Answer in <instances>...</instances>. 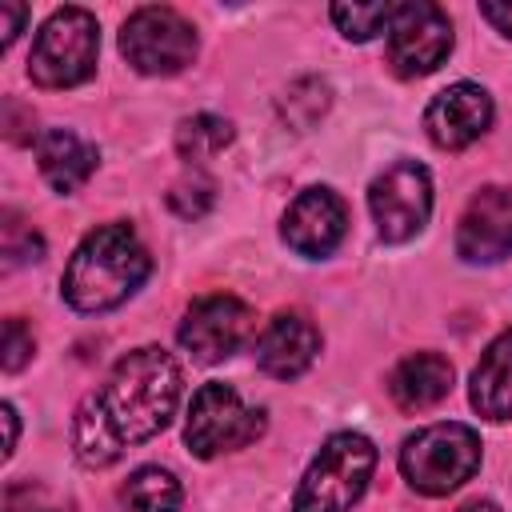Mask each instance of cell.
<instances>
[{
  "instance_id": "obj_13",
  "label": "cell",
  "mask_w": 512,
  "mask_h": 512,
  "mask_svg": "<svg viewBox=\"0 0 512 512\" xmlns=\"http://www.w3.org/2000/svg\"><path fill=\"white\" fill-rule=\"evenodd\" d=\"M348 228L344 200L332 188H308L284 212V240L300 256H328Z\"/></svg>"
},
{
  "instance_id": "obj_29",
  "label": "cell",
  "mask_w": 512,
  "mask_h": 512,
  "mask_svg": "<svg viewBox=\"0 0 512 512\" xmlns=\"http://www.w3.org/2000/svg\"><path fill=\"white\" fill-rule=\"evenodd\" d=\"M460 512H500V508H496L492 500H472V504H464Z\"/></svg>"
},
{
  "instance_id": "obj_8",
  "label": "cell",
  "mask_w": 512,
  "mask_h": 512,
  "mask_svg": "<svg viewBox=\"0 0 512 512\" xmlns=\"http://www.w3.org/2000/svg\"><path fill=\"white\" fill-rule=\"evenodd\" d=\"M452 52V24L448 12L428 0L392 4L388 20V60L400 76H428Z\"/></svg>"
},
{
  "instance_id": "obj_12",
  "label": "cell",
  "mask_w": 512,
  "mask_h": 512,
  "mask_svg": "<svg viewBox=\"0 0 512 512\" xmlns=\"http://www.w3.org/2000/svg\"><path fill=\"white\" fill-rule=\"evenodd\" d=\"M488 124H492V96L480 84H468V80L432 96V104L424 112L428 136L448 152L468 148L472 140H480L488 132Z\"/></svg>"
},
{
  "instance_id": "obj_20",
  "label": "cell",
  "mask_w": 512,
  "mask_h": 512,
  "mask_svg": "<svg viewBox=\"0 0 512 512\" xmlns=\"http://www.w3.org/2000/svg\"><path fill=\"white\" fill-rule=\"evenodd\" d=\"M328 100H332L328 84H324L320 76H304V80L288 84V92L280 96V120H284L288 128L304 132V128H312V124L328 112Z\"/></svg>"
},
{
  "instance_id": "obj_23",
  "label": "cell",
  "mask_w": 512,
  "mask_h": 512,
  "mask_svg": "<svg viewBox=\"0 0 512 512\" xmlns=\"http://www.w3.org/2000/svg\"><path fill=\"white\" fill-rule=\"evenodd\" d=\"M4 256H8V264H28V260L44 256V240L24 220H16L12 212L4 216Z\"/></svg>"
},
{
  "instance_id": "obj_18",
  "label": "cell",
  "mask_w": 512,
  "mask_h": 512,
  "mask_svg": "<svg viewBox=\"0 0 512 512\" xmlns=\"http://www.w3.org/2000/svg\"><path fill=\"white\" fill-rule=\"evenodd\" d=\"M120 500H124V512H176L180 500H184V492H180V484H176L172 472H164V468H140L120 488Z\"/></svg>"
},
{
  "instance_id": "obj_27",
  "label": "cell",
  "mask_w": 512,
  "mask_h": 512,
  "mask_svg": "<svg viewBox=\"0 0 512 512\" xmlns=\"http://www.w3.org/2000/svg\"><path fill=\"white\" fill-rule=\"evenodd\" d=\"M480 16H484L496 32H504V36L512 40V4H480Z\"/></svg>"
},
{
  "instance_id": "obj_21",
  "label": "cell",
  "mask_w": 512,
  "mask_h": 512,
  "mask_svg": "<svg viewBox=\"0 0 512 512\" xmlns=\"http://www.w3.org/2000/svg\"><path fill=\"white\" fill-rule=\"evenodd\" d=\"M332 20L348 40H372L392 20V4H332Z\"/></svg>"
},
{
  "instance_id": "obj_26",
  "label": "cell",
  "mask_w": 512,
  "mask_h": 512,
  "mask_svg": "<svg viewBox=\"0 0 512 512\" xmlns=\"http://www.w3.org/2000/svg\"><path fill=\"white\" fill-rule=\"evenodd\" d=\"M24 20H28V8H24V4H16V0H4V4H0V44H4V48L20 36Z\"/></svg>"
},
{
  "instance_id": "obj_2",
  "label": "cell",
  "mask_w": 512,
  "mask_h": 512,
  "mask_svg": "<svg viewBox=\"0 0 512 512\" xmlns=\"http://www.w3.org/2000/svg\"><path fill=\"white\" fill-rule=\"evenodd\" d=\"M148 248L128 224H104L80 240L64 268V300L80 312H104L124 304L148 276Z\"/></svg>"
},
{
  "instance_id": "obj_1",
  "label": "cell",
  "mask_w": 512,
  "mask_h": 512,
  "mask_svg": "<svg viewBox=\"0 0 512 512\" xmlns=\"http://www.w3.org/2000/svg\"><path fill=\"white\" fill-rule=\"evenodd\" d=\"M180 404V364L164 348L128 352L100 392H92L72 424L76 456L92 468L120 460L128 444L152 440L168 428Z\"/></svg>"
},
{
  "instance_id": "obj_17",
  "label": "cell",
  "mask_w": 512,
  "mask_h": 512,
  "mask_svg": "<svg viewBox=\"0 0 512 512\" xmlns=\"http://www.w3.org/2000/svg\"><path fill=\"white\" fill-rule=\"evenodd\" d=\"M472 408L488 420L512 416V328L484 348L472 372Z\"/></svg>"
},
{
  "instance_id": "obj_10",
  "label": "cell",
  "mask_w": 512,
  "mask_h": 512,
  "mask_svg": "<svg viewBox=\"0 0 512 512\" xmlns=\"http://www.w3.org/2000/svg\"><path fill=\"white\" fill-rule=\"evenodd\" d=\"M256 320H252V308L236 296H204L188 308L184 324H180V344L204 360V364H216L224 356H232L248 336H252Z\"/></svg>"
},
{
  "instance_id": "obj_5",
  "label": "cell",
  "mask_w": 512,
  "mask_h": 512,
  "mask_svg": "<svg viewBox=\"0 0 512 512\" xmlns=\"http://www.w3.org/2000/svg\"><path fill=\"white\" fill-rule=\"evenodd\" d=\"M96 52H100V28L96 16L84 8H60L48 16L40 28L32 56H28V76L40 88H72L84 84L96 72Z\"/></svg>"
},
{
  "instance_id": "obj_6",
  "label": "cell",
  "mask_w": 512,
  "mask_h": 512,
  "mask_svg": "<svg viewBox=\"0 0 512 512\" xmlns=\"http://www.w3.org/2000/svg\"><path fill=\"white\" fill-rule=\"evenodd\" d=\"M260 432H264V412L248 408L232 384H204L192 396L184 440L200 460L232 448H248Z\"/></svg>"
},
{
  "instance_id": "obj_3",
  "label": "cell",
  "mask_w": 512,
  "mask_h": 512,
  "mask_svg": "<svg viewBox=\"0 0 512 512\" xmlns=\"http://www.w3.org/2000/svg\"><path fill=\"white\" fill-rule=\"evenodd\" d=\"M372 468H376V448L368 436L360 432L328 436L296 488L292 512H348L364 496Z\"/></svg>"
},
{
  "instance_id": "obj_4",
  "label": "cell",
  "mask_w": 512,
  "mask_h": 512,
  "mask_svg": "<svg viewBox=\"0 0 512 512\" xmlns=\"http://www.w3.org/2000/svg\"><path fill=\"white\" fill-rule=\"evenodd\" d=\"M476 468H480V436L468 424H432L400 448V472L424 496L456 492Z\"/></svg>"
},
{
  "instance_id": "obj_16",
  "label": "cell",
  "mask_w": 512,
  "mask_h": 512,
  "mask_svg": "<svg viewBox=\"0 0 512 512\" xmlns=\"http://www.w3.org/2000/svg\"><path fill=\"white\" fill-rule=\"evenodd\" d=\"M36 164L56 192H76L96 172V148L68 128H48L36 140Z\"/></svg>"
},
{
  "instance_id": "obj_7",
  "label": "cell",
  "mask_w": 512,
  "mask_h": 512,
  "mask_svg": "<svg viewBox=\"0 0 512 512\" xmlns=\"http://www.w3.org/2000/svg\"><path fill=\"white\" fill-rule=\"evenodd\" d=\"M120 52L144 76H172L192 64L196 32L172 8H140L120 28Z\"/></svg>"
},
{
  "instance_id": "obj_24",
  "label": "cell",
  "mask_w": 512,
  "mask_h": 512,
  "mask_svg": "<svg viewBox=\"0 0 512 512\" xmlns=\"http://www.w3.org/2000/svg\"><path fill=\"white\" fill-rule=\"evenodd\" d=\"M28 356H32V332L20 320H4V356H0L4 368L16 372L28 364Z\"/></svg>"
},
{
  "instance_id": "obj_22",
  "label": "cell",
  "mask_w": 512,
  "mask_h": 512,
  "mask_svg": "<svg viewBox=\"0 0 512 512\" xmlns=\"http://www.w3.org/2000/svg\"><path fill=\"white\" fill-rule=\"evenodd\" d=\"M208 204H212V180H208L204 172H196V168L184 172V176L172 184V192H168V208H172L176 216H184V220L204 216Z\"/></svg>"
},
{
  "instance_id": "obj_19",
  "label": "cell",
  "mask_w": 512,
  "mask_h": 512,
  "mask_svg": "<svg viewBox=\"0 0 512 512\" xmlns=\"http://www.w3.org/2000/svg\"><path fill=\"white\" fill-rule=\"evenodd\" d=\"M228 144H232V124L224 116H212V112H200L176 128V148L188 164H200V160L224 152Z\"/></svg>"
},
{
  "instance_id": "obj_15",
  "label": "cell",
  "mask_w": 512,
  "mask_h": 512,
  "mask_svg": "<svg viewBox=\"0 0 512 512\" xmlns=\"http://www.w3.org/2000/svg\"><path fill=\"white\" fill-rule=\"evenodd\" d=\"M388 392L404 412L432 408L452 392V364L440 352H412L396 364Z\"/></svg>"
},
{
  "instance_id": "obj_28",
  "label": "cell",
  "mask_w": 512,
  "mask_h": 512,
  "mask_svg": "<svg viewBox=\"0 0 512 512\" xmlns=\"http://www.w3.org/2000/svg\"><path fill=\"white\" fill-rule=\"evenodd\" d=\"M4 424H8V444H4V456H12V448H16V408H12V404H4Z\"/></svg>"
},
{
  "instance_id": "obj_9",
  "label": "cell",
  "mask_w": 512,
  "mask_h": 512,
  "mask_svg": "<svg viewBox=\"0 0 512 512\" xmlns=\"http://www.w3.org/2000/svg\"><path fill=\"white\" fill-rule=\"evenodd\" d=\"M368 204H372L376 232L388 244H400V240L416 236L424 228L428 212H432V180H428L424 164L400 160V164L384 168V176L372 180Z\"/></svg>"
},
{
  "instance_id": "obj_25",
  "label": "cell",
  "mask_w": 512,
  "mask_h": 512,
  "mask_svg": "<svg viewBox=\"0 0 512 512\" xmlns=\"http://www.w3.org/2000/svg\"><path fill=\"white\" fill-rule=\"evenodd\" d=\"M4 512H64V508L44 504L40 488H32V484H12L4 492Z\"/></svg>"
},
{
  "instance_id": "obj_14",
  "label": "cell",
  "mask_w": 512,
  "mask_h": 512,
  "mask_svg": "<svg viewBox=\"0 0 512 512\" xmlns=\"http://www.w3.org/2000/svg\"><path fill=\"white\" fill-rule=\"evenodd\" d=\"M320 352V332L308 316L300 312H280L256 340V364L276 376V380H292L300 376Z\"/></svg>"
},
{
  "instance_id": "obj_11",
  "label": "cell",
  "mask_w": 512,
  "mask_h": 512,
  "mask_svg": "<svg viewBox=\"0 0 512 512\" xmlns=\"http://www.w3.org/2000/svg\"><path fill=\"white\" fill-rule=\"evenodd\" d=\"M456 252L468 264H496L512 252V188H480L456 228Z\"/></svg>"
}]
</instances>
